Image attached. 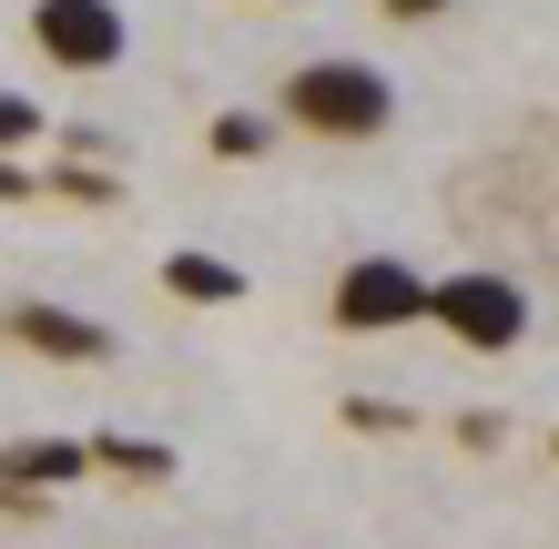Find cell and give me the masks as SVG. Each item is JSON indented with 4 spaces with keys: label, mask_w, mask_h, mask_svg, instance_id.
Masks as SVG:
<instances>
[{
    "label": "cell",
    "mask_w": 559,
    "mask_h": 549,
    "mask_svg": "<svg viewBox=\"0 0 559 549\" xmlns=\"http://www.w3.org/2000/svg\"><path fill=\"white\" fill-rule=\"evenodd\" d=\"M275 112L295 133H316V143H377L386 122H397V82H386L377 61H356V51H325V61H295L285 72Z\"/></svg>",
    "instance_id": "1"
},
{
    "label": "cell",
    "mask_w": 559,
    "mask_h": 549,
    "mask_svg": "<svg viewBox=\"0 0 559 549\" xmlns=\"http://www.w3.org/2000/svg\"><path fill=\"white\" fill-rule=\"evenodd\" d=\"M427 326H448L468 357H509L530 336V285L499 275V265H468V275H427Z\"/></svg>",
    "instance_id": "2"
},
{
    "label": "cell",
    "mask_w": 559,
    "mask_h": 549,
    "mask_svg": "<svg viewBox=\"0 0 559 549\" xmlns=\"http://www.w3.org/2000/svg\"><path fill=\"white\" fill-rule=\"evenodd\" d=\"M325 315L346 336H407V326H427V275L407 254H356L336 275V296H325Z\"/></svg>",
    "instance_id": "3"
},
{
    "label": "cell",
    "mask_w": 559,
    "mask_h": 549,
    "mask_svg": "<svg viewBox=\"0 0 559 549\" xmlns=\"http://www.w3.org/2000/svg\"><path fill=\"white\" fill-rule=\"evenodd\" d=\"M31 41H41V61H61V72H112V61L133 51V31H122L112 0H31Z\"/></svg>",
    "instance_id": "4"
},
{
    "label": "cell",
    "mask_w": 559,
    "mask_h": 549,
    "mask_svg": "<svg viewBox=\"0 0 559 549\" xmlns=\"http://www.w3.org/2000/svg\"><path fill=\"white\" fill-rule=\"evenodd\" d=\"M0 336H11L21 357H41V367H103V357H112V326H103V315H82V306H51V296H21V306H0Z\"/></svg>",
    "instance_id": "5"
},
{
    "label": "cell",
    "mask_w": 559,
    "mask_h": 549,
    "mask_svg": "<svg viewBox=\"0 0 559 549\" xmlns=\"http://www.w3.org/2000/svg\"><path fill=\"white\" fill-rule=\"evenodd\" d=\"M92 468V438H11L0 447V509L11 520H41V489Z\"/></svg>",
    "instance_id": "6"
},
{
    "label": "cell",
    "mask_w": 559,
    "mask_h": 549,
    "mask_svg": "<svg viewBox=\"0 0 559 549\" xmlns=\"http://www.w3.org/2000/svg\"><path fill=\"white\" fill-rule=\"evenodd\" d=\"M163 285H174L183 306H245V265H224V254H204V244L163 254Z\"/></svg>",
    "instance_id": "7"
},
{
    "label": "cell",
    "mask_w": 559,
    "mask_h": 549,
    "mask_svg": "<svg viewBox=\"0 0 559 549\" xmlns=\"http://www.w3.org/2000/svg\"><path fill=\"white\" fill-rule=\"evenodd\" d=\"M92 468H122V478H163L174 458H163V447H143V438H92Z\"/></svg>",
    "instance_id": "8"
},
{
    "label": "cell",
    "mask_w": 559,
    "mask_h": 549,
    "mask_svg": "<svg viewBox=\"0 0 559 549\" xmlns=\"http://www.w3.org/2000/svg\"><path fill=\"white\" fill-rule=\"evenodd\" d=\"M41 122H51V112L31 103V92H0V164H11L21 143H41Z\"/></svg>",
    "instance_id": "9"
},
{
    "label": "cell",
    "mask_w": 559,
    "mask_h": 549,
    "mask_svg": "<svg viewBox=\"0 0 559 549\" xmlns=\"http://www.w3.org/2000/svg\"><path fill=\"white\" fill-rule=\"evenodd\" d=\"M265 143H275V122H265V112H224V122H214V153H245V164H254Z\"/></svg>",
    "instance_id": "10"
},
{
    "label": "cell",
    "mask_w": 559,
    "mask_h": 549,
    "mask_svg": "<svg viewBox=\"0 0 559 549\" xmlns=\"http://www.w3.org/2000/svg\"><path fill=\"white\" fill-rule=\"evenodd\" d=\"M51 193H72V204H112V174H82V164H72Z\"/></svg>",
    "instance_id": "11"
},
{
    "label": "cell",
    "mask_w": 559,
    "mask_h": 549,
    "mask_svg": "<svg viewBox=\"0 0 559 549\" xmlns=\"http://www.w3.org/2000/svg\"><path fill=\"white\" fill-rule=\"evenodd\" d=\"M377 11H386V21H407V31H417V21H448V11H457V0H377Z\"/></svg>",
    "instance_id": "12"
},
{
    "label": "cell",
    "mask_w": 559,
    "mask_h": 549,
    "mask_svg": "<svg viewBox=\"0 0 559 549\" xmlns=\"http://www.w3.org/2000/svg\"><path fill=\"white\" fill-rule=\"evenodd\" d=\"M21 193H41V183H31L21 164H0V204H21Z\"/></svg>",
    "instance_id": "13"
},
{
    "label": "cell",
    "mask_w": 559,
    "mask_h": 549,
    "mask_svg": "<svg viewBox=\"0 0 559 549\" xmlns=\"http://www.w3.org/2000/svg\"><path fill=\"white\" fill-rule=\"evenodd\" d=\"M549 447H559V438H549Z\"/></svg>",
    "instance_id": "14"
}]
</instances>
